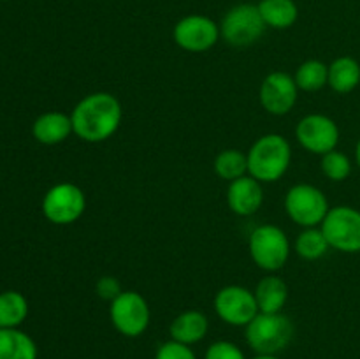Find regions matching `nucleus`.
<instances>
[{
	"label": "nucleus",
	"instance_id": "2",
	"mask_svg": "<svg viewBox=\"0 0 360 359\" xmlns=\"http://www.w3.org/2000/svg\"><path fill=\"white\" fill-rule=\"evenodd\" d=\"M248 175L260 183L283 178L292 164V146L281 134L260 136L248 150Z\"/></svg>",
	"mask_w": 360,
	"mask_h": 359
},
{
	"label": "nucleus",
	"instance_id": "25",
	"mask_svg": "<svg viewBox=\"0 0 360 359\" xmlns=\"http://www.w3.org/2000/svg\"><path fill=\"white\" fill-rule=\"evenodd\" d=\"M320 169H322L323 176L329 178L330 182H345L352 175V160L343 151L333 150L322 155Z\"/></svg>",
	"mask_w": 360,
	"mask_h": 359
},
{
	"label": "nucleus",
	"instance_id": "7",
	"mask_svg": "<svg viewBox=\"0 0 360 359\" xmlns=\"http://www.w3.org/2000/svg\"><path fill=\"white\" fill-rule=\"evenodd\" d=\"M266 30L259 7L253 4H239L231 7L220 23V34L227 44L234 48L252 46Z\"/></svg>",
	"mask_w": 360,
	"mask_h": 359
},
{
	"label": "nucleus",
	"instance_id": "10",
	"mask_svg": "<svg viewBox=\"0 0 360 359\" xmlns=\"http://www.w3.org/2000/svg\"><path fill=\"white\" fill-rule=\"evenodd\" d=\"M214 312L229 326L246 327L259 315V305L253 291L243 285H227L214 296Z\"/></svg>",
	"mask_w": 360,
	"mask_h": 359
},
{
	"label": "nucleus",
	"instance_id": "11",
	"mask_svg": "<svg viewBox=\"0 0 360 359\" xmlns=\"http://www.w3.org/2000/svg\"><path fill=\"white\" fill-rule=\"evenodd\" d=\"M295 137L299 144L309 153L326 155L336 150L340 143V127L330 116L322 113H311L299 120L295 127Z\"/></svg>",
	"mask_w": 360,
	"mask_h": 359
},
{
	"label": "nucleus",
	"instance_id": "13",
	"mask_svg": "<svg viewBox=\"0 0 360 359\" xmlns=\"http://www.w3.org/2000/svg\"><path fill=\"white\" fill-rule=\"evenodd\" d=\"M299 97V88L294 76L283 70H274L267 74L260 83L259 101L260 106L269 115L283 116L294 109Z\"/></svg>",
	"mask_w": 360,
	"mask_h": 359
},
{
	"label": "nucleus",
	"instance_id": "20",
	"mask_svg": "<svg viewBox=\"0 0 360 359\" xmlns=\"http://www.w3.org/2000/svg\"><path fill=\"white\" fill-rule=\"evenodd\" d=\"M257 7L266 27L276 30L290 28L299 16V9L294 0H260Z\"/></svg>",
	"mask_w": 360,
	"mask_h": 359
},
{
	"label": "nucleus",
	"instance_id": "30",
	"mask_svg": "<svg viewBox=\"0 0 360 359\" xmlns=\"http://www.w3.org/2000/svg\"><path fill=\"white\" fill-rule=\"evenodd\" d=\"M253 359H280L278 355H264V354H257Z\"/></svg>",
	"mask_w": 360,
	"mask_h": 359
},
{
	"label": "nucleus",
	"instance_id": "22",
	"mask_svg": "<svg viewBox=\"0 0 360 359\" xmlns=\"http://www.w3.org/2000/svg\"><path fill=\"white\" fill-rule=\"evenodd\" d=\"M213 168L218 178L231 183L241 176L248 175V155L243 153L241 150L229 148V150L220 151L217 155Z\"/></svg>",
	"mask_w": 360,
	"mask_h": 359
},
{
	"label": "nucleus",
	"instance_id": "29",
	"mask_svg": "<svg viewBox=\"0 0 360 359\" xmlns=\"http://www.w3.org/2000/svg\"><path fill=\"white\" fill-rule=\"evenodd\" d=\"M355 160H357V165L360 169V139L357 141V146H355Z\"/></svg>",
	"mask_w": 360,
	"mask_h": 359
},
{
	"label": "nucleus",
	"instance_id": "12",
	"mask_svg": "<svg viewBox=\"0 0 360 359\" xmlns=\"http://www.w3.org/2000/svg\"><path fill=\"white\" fill-rule=\"evenodd\" d=\"M221 37L220 25L202 14H190L174 25L172 39L188 53L210 51Z\"/></svg>",
	"mask_w": 360,
	"mask_h": 359
},
{
	"label": "nucleus",
	"instance_id": "1",
	"mask_svg": "<svg viewBox=\"0 0 360 359\" xmlns=\"http://www.w3.org/2000/svg\"><path fill=\"white\" fill-rule=\"evenodd\" d=\"M72 129L86 143H102L116 134L123 120L122 102L109 92H94L81 99L70 113Z\"/></svg>",
	"mask_w": 360,
	"mask_h": 359
},
{
	"label": "nucleus",
	"instance_id": "16",
	"mask_svg": "<svg viewBox=\"0 0 360 359\" xmlns=\"http://www.w3.org/2000/svg\"><path fill=\"white\" fill-rule=\"evenodd\" d=\"M32 134L42 144H48V146L60 144L70 134H74L72 120H70V115L62 111L42 113L32 125Z\"/></svg>",
	"mask_w": 360,
	"mask_h": 359
},
{
	"label": "nucleus",
	"instance_id": "28",
	"mask_svg": "<svg viewBox=\"0 0 360 359\" xmlns=\"http://www.w3.org/2000/svg\"><path fill=\"white\" fill-rule=\"evenodd\" d=\"M95 292H97V296L101 299L111 303L112 299H116L123 292L122 282H120L116 277H109V275H105V277H101L97 280Z\"/></svg>",
	"mask_w": 360,
	"mask_h": 359
},
{
	"label": "nucleus",
	"instance_id": "17",
	"mask_svg": "<svg viewBox=\"0 0 360 359\" xmlns=\"http://www.w3.org/2000/svg\"><path fill=\"white\" fill-rule=\"evenodd\" d=\"M260 313H280L288 301V285L276 275H267L253 291Z\"/></svg>",
	"mask_w": 360,
	"mask_h": 359
},
{
	"label": "nucleus",
	"instance_id": "19",
	"mask_svg": "<svg viewBox=\"0 0 360 359\" xmlns=\"http://www.w3.org/2000/svg\"><path fill=\"white\" fill-rule=\"evenodd\" d=\"M329 84L336 94H350L360 84V63L354 56H340L329 65Z\"/></svg>",
	"mask_w": 360,
	"mask_h": 359
},
{
	"label": "nucleus",
	"instance_id": "21",
	"mask_svg": "<svg viewBox=\"0 0 360 359\" xmlns=\"http://www.w3.org/2000/svg\"><path fill=\"white\" fill-rule=\"evenodd\" d=\"M28 315V301L21 292H0V327H20Z\"/></svg>",
	"mask_w": 360,
	"mask_h": 359
},
{
	"label": "nucleus",
	"instance_id": "18",
	"mask_svg": "<svg viewBox=\"0 0 360 359\" xmlns=\"http://www.w3.org/2000/svg\"><path fill=\"white\" fill-rule=\"evenodd\" d=\"M34 338L18 327H0V359H37Z\"/></svg>",
	"mask_w": 360,
	"mask_h": 359
},
{
	"label": "nucleus",
	"instance_id": "15",
	"mask_svg": "<svg viewBox=\"0 0 360 359\" xmlns=\"http://www.w3.org/2000/svg\"><path fill=\"white\" fill-rule=\"evenodd\" d=\"M207 331H210V320H207L206 313H202L200 310H185L176 315L169 326L171 340L188 345V347L202 341Z\"/></svg>",
	"mask_w": 360,
	"mask_h": 359
},
{
	"label": "nucleus",
	"instance_id": "6",
	"mask_svg": "<svg viewBox=\"0 0 360 359\" xmlns=\"http://www.w3.org/2000/svg\"><path fill=\"white\" fill-rule=\"evenodd\" d=\"M41 210L51 224H74L83 217L86 210V196L76 183H56L42 197Z\"/></svg>",
	"mask_w": 360,
	"mask_h": 359
},
{
	"label": "nucleus",
	"instance_id": "4",
	"mask_svg": "<svg viewBox=\"0 0 360 359\" xmlns=\"http://www.w3.org/2000/svg\"><path fill=\"white\" fill-rule=\"evenodd\" d=\"M248 248L250 257L260 270L276 273L287 264L292 246L283 229L274 224H264L252 231Z\"/></svg>",
	"mask_w": 360,
	"mask_h": 359
},
{
	"label": "nucleus",
	"instance_id": "3",
	"mask_svg": "<svg viewBox=\"0 0 360 359\" xmlns=\"http://www.w3.org/2000/svg\"><path fill=\"white\" fill-rule=\"evenodd\" d=\"M294 322L280 313H260L245 327L246 344L253 352L264 355H276L294 340Z\"/></svg>",
	"mask_w": 360,
	"mask_h": 359
},
{
	"label": "nucleus",
	"instance_id": "26",
	"mask_svg": "<svg viewBox=\"0 0 360 359\" xmlns=\"http://www.w3.org/2000/svg\"><path fill=\"white\" fill-rule=\"evenodd\" d=\"M204 359H246V355L234 341L218 340L207 347Z\"/></svg>",
	"mask_w": 360,
	"mask_h": 359
},
{
	"label": "nucleus",
	"instance_id": "24",
	"mask_svg": "<svg viewBox=\"0 0 360 359\" xmlns=\"http://www.w3.org/2000/svg\"><path fill=\"white\" fill-rule=\"evenodd\" d=\"M295 253L304 260H319L329 252V241L320 227H306L294 243Z\"/></svg>",
	"mask_w": 360,
	"mask_h": 359
},
{
	"label": "nucleus",
	"instance_id": "8",
	"mask_svg": "<svg viewBox=\"0 0 360 359\" xmlns=\"http://www.w3.org/2000/svg\"><path fill=\"white\" fill-rule=\"evenodd\" d=\"M320 229L330 248L343 253L360 252V210L357 208L345 204L330 208Z\"/></svg>",
	"mask_w": 360,
	"mask_h": 359
},
{
	"label": "nucleus",
	"instance_id": "14",
	"mask_svg": "<svg viewBox=\"0 0 360 359\" xmlns=\"http://www.w3.org/2000/svg\"><path fill=\"white\" fill-rule=\"evenodd\" d=\"M227 204L232 213L239 217L255 215L264 204L262 183L250 175L234 180L229 183Z\"/></svg>",
	"mask_w": 360,
	"mask_h": 359
},
{
	"label": "nucleus",
	"instance_id": "9",
	"mask_svg": "<svg viewBox=\"0 0 360 359\" xmlns=\"http://www.w3.org/2000/svg\"><path fill=\"white\" fill-rule=\"evenodd\" d=\"M109 317L120 334L127 338H137L150 326L151 310L139 292L123 291L118 298L111 301Z\"/></svg>",
	"mask_w": 360,
	"mask_h": 359
},
{
	"label": "nucleus",
	"instance_id": "5",
	"mask_svg": "<svg viewBox=\"0 0 360 359\" xmlns=\"http://www.w3.org/2000/svg\"><path fill=\"white\" fill-rule=\"evenodd\" d=\"M330 206L326 194L309 183L290 187L285 196V211L301 227H320Z\"/></svg>",
	"mask_w": 360,
	"mask_h": 359
},
{
	"label": "nucleus",
	"instance_id": "23",
	"mask_svg": "<svg viewBox=\"0 0 360 359\" xmlns=\"http://www.w3.org/2000/svg\"><path fill=\"white\" fill-rule=\"evenodd\" d=\"M294 80L299 90L319 92L329 83V65L322 60H306L297 67Z\"/></svg>",
	"mask_w": 360,
	"mask_h": 359
},
{
	"label": "nucleus",
	"instance_id": "27",
	"mask_svg": "<svg viewBox=\"0 0 360 359\" xmlns=\"http://www.w3.org/2000/svg\"><path fill=\"white\" fill-rule=\"evenodd\" d=\"M155 359H197V355L195 352L192 351V347H188V345L169 340L157 348Z\"/></svg>",
	"mask_w": 360,
	"mask_h": 359
}]
</instances>
